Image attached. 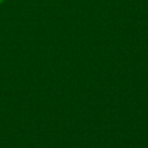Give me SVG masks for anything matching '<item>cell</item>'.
<instances>
[{"instance_id":"1","label":"cell","mask_w":148,"mask_h":148,"mask_svg":"<svg viewBox=\"0 0 148 148\" xmlns=\"http://www.w3.org/2000/svg\"><path fill=\"white\" fill-rule=\"evenodd\" d=\"M4 1H5V0H0V5L2 4V3H3V2H4Z\"/></svg>"}]
</instances>
